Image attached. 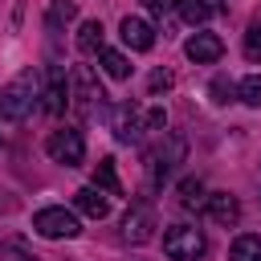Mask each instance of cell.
<instances>
[{
	"label": "cell",
	"instance_id": "obj_1",
	"mask_svg": "<svg viewBox=\"0 0 261 261\" xmlns=\"http://www.w3.org/2000/svg\"><path fill=\"white\" fill-rule=\"evenodd\" d=\"M37 102V90H33V73H20L16 82H8L0 90V118L4 122H24L29 110Z\"/></svg>",
	"mask_w": 261,
	"mask_h": 261
},
{
	"label": "cell",
	"instance_id": "obj_2",
	"mask_svg": "<svg viewBox=\"0 0 261 261\" xmlns=\"http://www.w3.org/2000/svg\"><path fill=\"white\" fill-rule=\"evenodd\" d=\"M163 253H167L171 261H196V257L208 253V241H204V232L192 228V224H171V228L163 232Z\"/></svg>",
	"mask_w": 261,
	"mask_h": 261
},
{
	"label": "cell",
	"instance_id": "obj_3",
	"mask_svg": "<svg viewBox=\"0 0 261 261\" xmlns=\"http://www.w3.org/2000/svg\"><path fill=\"white\" fill-rule=\"evenodd\" d=\"M33 232L37 237H45V241H69V237H77L82 232V224H77V216L69 212V208H41L37 216H33Z\"/></svg>",
	"mask_w": 261,
	"mask_h": 261
},
{
	"label": "cell",
	"instance_id": "obj_4",
	"mask_svg": "<svg viewBox=\"0 0 261 261\" xmlns=\"http://www.w3.org/2000/svg\"><path fill=\"white\" fill-rule=\"evenodd\" d=\"M45 151H49L53 163L73 167V163H82V155H86V139H82V130L65 126V130H53V135L45 139Z\"/></svg>",
	"mask_w": 261,
	"mask_h": 261
},
{
	"label": "cell",
	"instance_id": "obj_5",
	"mask_svg": "<svg viewBox=\"0 0 261 261\" xmlns=\"http://www.w3.org/2000/svg\"><path fill=\"white\" fill-rule=\"evenodd\" d=\"M102 86H94V73L86 69V65H77L73 69V98H69V106L82 114V118H94V110L102 106Z\"/></svg>",
	"mask_w": 261,
	"mask_h": 261
},
{
	"label": "cell",
	"instance_id": "obj_6",
	"mask_svg": "<svg viewBox=\"0 0 261 261\" xmlns=\"http://www.w3.org/2000/svg\"><path fill=\"white\" fill-rule=\"evenodd\" d=\"M143 130H151V126H147V114H143L135 102H122V106L114 110V135H118V143H139Z\"/></svg>",
	"mask_w": 261,
	"mask_h": 261
},
{
	"label": "cell",
	"instance_id": "obj_7",
	"mask_svg": "<svg viewBox=\"0 0 261 261\" xmlns=\"http://www.w3.org/2000/svg\"><path fill=\"white\" fill-rule=\"evenodd\" d=\"M118 37H122V45H126V49H135V53H147V49L155 45V29H151L143 16H122Z\"/></svg>",
	"mask_w": 261,
	"mask_h": 261
},
{
	"label": "cell",
	"instance_id": "obj_8",
	"mask_svg": "<svg viewBox=\"0 0 261 261\" xmlns=\"http://www.w3.org/2000/svg\"><path fill=\"white\" fill-rule=\"evenodd\" d=\"M184 53H188L196 65H212V61L224 57V41H220L216 33H196V37H188Z\"/></svg>",
	"mask_w": 261,
	"mask_h": 261
},
{
	"label": "cell",
	"instance_id": "obj_9",
	"mask_svg": "<svg viewBox=\"0 0 261 261\" xmlns=\"http://www.w3.org/2000/svg\"><path fill=\"white\" fill-rule=\"evenodd\" d=\"M151 232H155V212L147 204H135L126 212V220H122V237L130 245H143V241H151Z\"/></svg>",
	"mask_w": 261,
	"mask_h": 261
},
{
	"label": "cell",
	"instance_id": "obj_10",
	"mask_svg": "<svg viewBox=\"0 0 261 261\" xmlns=\"http://www.w3.org/2000/svg\"><path fill=\"white\" fill-rule=\"evenodd\" d=\"M204 212H208L212 224H224V228L241 220V204H237V196H228V192H212V196L204 200Z\"/></svg>",
	"mask_w": 261,
	"mask_h": 261
},
{
	"label": "cell",
	"instance_id": "obj_11",
	"mask_svg": "<svg viewBox=\"0 0 261 261\" xmlns=\"http://www.w3.org/2000/svg\"><path fill=\"white\" fill-rule=\"evenodd\" d=\"M41 106H45L49 114H65V106H69V90H65V77H61L57 65L49 69V82H45V90H41Z\"/></svg>",
	"mask_w": 261,
	"mask_h": 261
},
{
	"label": "cell",
	"instance_id": "obj_12",
	"mask_svg": "<svg viewBox=\"0 0 261 261\" xmlns=\"http://www.w3.org/2000/svg\"><path fill=\"white\" fill-rule=\"evenodd\" d=\"M73 204H77V212H86L90 220H106V216H110V200H106L94 184H90V188H77V192H73Z\"/></svg>",
	"mask_w": 261,
	"mask_h": 261
},
{
	"label": "cell",
	"instance_id": "obj_13",
	"mask_svg": "<svg viewBox=\"0 0 261 261\" xmlns=\"http://www.w3.org/2000/svg\"><path fill=\"white\" fill-rule=\"evenodd\" d=\"M102 37H106L102 20H82V29H77V53H86V57L102 53Z\"/></svg>",
	"mask_w": 261,
	"mask_h": 261
},
{
	"label": "cell",
	"instance_id": "obj_14",
	"mask_svg": "<svg viewBox=\"0 0 261 261\" xmlns=\"http://www.w3.org/2000/svg\"><path fill=\"white\" fill-rule=\"evenodd\" d=\"M94 188L106 192V196H122V184H118V175H114V159H102V163L94 167Z\"/></svg>",
	"mask_w": 261,
	"mask_h": 261
},
{
	"label": "cell",
	"instance_id": "obj_15",
	"mask_svg": "<svg viewBox=\"0 0 261 261\" xmlns=\"http://www.w3.org/2000/svg\"><path fill=\"white\" fill-rule=\"evenodd\" d=\"M228 261H261V237H237L228 249Z\"/></svg>",
	"mask_w": 261,
	"mask_h": 261
},
{
	"label": "cell",
	"instance_id": "obj_16",
	"mask_svg": "<svg viewBox=\"0 0 261 261\" xmlns=\"http://www.w3.org/2000/svg\"><path fill=\"white\" fill-rule=\"evenodd\" d=\"M98 57H102V69H106V73H110L114 82L130 77V61H126V53H118V49H102Z\"/></svg>",
	"mask_w": 261,
	"mask_h": 261
},
{
	"label": "cell",
	"instance_id": "obj_17",
	"mask_svg": "<svg viewBox=\"0 0 261 261\" xmlns=\"http://www.w3.org/2000/svg\"><path fill=\"white\" fill-rule=\"evenodd\" d=\"M208 196H204V184L196 179V175H188V179H179V204L184 208H200Z\"/></svg>",
	"mask_w": 261,
	"mask_h": 261
},
{
	"label": "cell",
	"instance_id": "obj_18",
	"mask_svg": "<svg viewBox=\"0 0 261 261\" xmlns=\"http://www.w3.org/2000/svg\"><path fill=\"white\" fill-rule=\"evenodd\" d=\"M175 8H179V16L188 24H204L212 16V4H204V0H175Z\"/></svg>",
	"mask_w": 261,
	"mask_h": 261
},
{
	"label": "cell",
	"instance_id": "obj_19",
	"mask_svg": "<svg viewBox=\"0 0 261 261\" xmlns=\"http://www.w3.org/2000/svg\"><path fill=\"white\" fill-rule=\"evenodd\" d=\"M237 98L245 106H261V73H249L241 86H237Z\"/></svg>",
	"mask_w": 261,
	"mask_h": 261
},
{
	"label": "cell",
	"instance_id": "obj_20",
	"mask_svg": "<svg viewBox=\"0 0 261 261\" xmlns=\"http://www.w3.org/2000/svg\"><path fill=\"white\" fill-rule=\"evenodd\" d=\"M245 57L261 61V24H249V33H245Z\"/></svg>",
	"mask_w": 261,
	"mask_h": 261
},
{
	"label": "cell",
	"instance_id": "obj_21",
	"mask_svg": "<svg viewBox=\"0 0 261 261\" xmlns=\"http://www.w3.org/2000/svg\"><path fill=\"white\" fill-rule=\"evenodd\" d=\"M73 16V4L69 0H53V8H49V29H57L61 20H69Z\"/></svg>",
	"mask_w": 261,
	"mask_h": 261
},
{
	"label": "cell",
	"instance_id": "obj_22",
	"mask_svg": "<svg viewBox=\"0 0 261 261\" xmlns=\"http://www.w3.org/2000/svg\"><path fill=\"white\" fill-rule=\"evenodd\" d=\"M171 82H175V77H171L167 69H155V73L147 77V90H151V94H163V90H171Z\"/></svg>",
	"mask_w": 261,
	"mask_h": 261
},
{
	"label": "cell",
	"instance_id": "obj_23",
	"mask_svg": "<svg viewBox=\"0 0 261 261\" xmlns=\"http://www.w3.org/2000/svg\"><path fill=\"white\" fill-rule=\"evenodd\" d=\"M212 94H216V102H228V98H232L237 90H232V86H228V82L220 77V82H212Z\"/></svg>",
	"mask_w": 261,
	"mask_h": 261
},
{
	"label": "cell",
	"instance_id": "obj_24",
	"mask_svg": "<svg viewBox=\"0 0 261 261\" xmlns=\"http://www.w3.org/2000/svg\"><path fill=\"white\" fill-rule=\"evenodd\" d=\"M163 4H167V0H143V8H147V12H155V16L163 12Z\"/></svg>",
	"mask_w": 261,
	"mask_h": 261
}]
</instances>
